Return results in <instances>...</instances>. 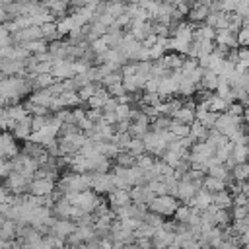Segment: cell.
<instances>
[{
	"instance_id": "cell-26",
	"label": "cell",
	"mask_w": 249,
	"mask_h": 249,
	"mask_svg": "<svg viewBox=\"0 0 249 249\" xmlns=\"http://www.w3.org/2000/svg\"><path fill=\"white\" fill-rule=\"evenodd\" d=\"M200 187H202V189H206L208 193H216V191H222V189H226L228 185H226L224 181L216 179V177L204 175V177H202V181H200Z\"/></svg>"
},
{
	"instance_id": "cell-33",
	"label": "cell",
	"mask_w": 249,
	"mask_h": 249,
	"mask_svg": "<svg viewBox=\"0 0 249 249\" xmlns=\"http://www.w3.org/2000/svg\"><path fill=\"white\" fill-rule=\"evenodd\" d=\"M126 152H130L134 158L140 156V154H144L146 150H144V142H142V138H130V142H128V146H126Z\"/></svg>"
},
{
	"instance_id": "cell-2",
	"label": "cell",
	"mask_w": 249,
	"mask_h": 249,
	"mask_svg": "<svg viewBox=\"0 0 249 249\" xmlns=\"http://www.w3.org/2000/svg\"><path fill=\"white\" fill-rule=\"evenodd\" d=\"M177 206H179V202L171 195H158V196H154L148 202V210L150 212H156L160 216H171Z\"/></svg>"
},
{
	"instance_id": "cell-32",
	"label": "cell",
	"mask_w": 249,
	"mask_h": 249,
	"mask_svg": "<svg viewBox=\"0 0 249 249\" xmlns=\"http://www.w3.org/2000/svg\"><path fill=\"white\" fill-rule=\"evenodd\" d=\"M171 123V117H165V115H158L156 119L150 121V130H167Z\"/></svg>"
},
{
	"instance_id": "cell-17",
	"label": "cell",
	"mask_w": 249,
	"mask_h": 249,
	"mask_svg": "<svg viewBox=\"0 0 249 249\" xmlns=\"http://www.w3.org/2000/svg\"><path fill=\"white\" fill-rule=\"evenodd\" d=\"M53 97H54V95L49 91V88H41V89L31 91V95H29V103H31V105H39V107H47V109H49Z\"/></svg>"
},
{
	"instance_id": "cell-9",
	"label": "cell",
	"mask_w": 249,
	"mask_h": 249,
	"mask_svg": "<svg viewBox=\"0 0 249 249\" xmlns=\"http://www.w3.org/2000/svg\"><path fill=\"white\" fill-rule=\"evenodd\" d=\"M128 195H130V202L144 204V206H148V202L154 198V193L150 191L148 185H134L128 189Z\"/></svg>"
},
{
	"instance_id": "cell-39",
	"label": "cell",
	"mask_w": 249,
	"mask_h": 249,
	"mask_svg": "<svg viewBox=\"0 0 249 249\" xmlns=\"http://www.w3.org/2000/svg\"><path fill=\"white\" fill-rule=\"evenodd\" d=\"M8 198H10V193L6 187H0V202H6L8 204Z\"/></svg>"
},
{
	"instance_id": "cell-6",
	"label": "cell",
	"mask_w": 249,
	"mask_h": 249,
	"mask_svg": "<svg viewBox=\"0 0 249 249\" xmlns=\"http://www.w3.org/2000/svg\"><path fill=\"white\" fill-rule=\"evenodd\" d=\"M54 183H56V181H53V179H45V177L31 179L29 185H27V193H29V195H35V196H47V195L53 193Z\"/></svg>"
},
{
	"instance_id": "cell-23",
	"label": "cell",
	"mask_w": 249,
	"mask_h": 249,
	"mask_svg": "<svg viewBox=\"0 0 249 249\" xmlns=\"http://www.w3.org/2000/svg\"><path fill=\"white\" fill-rule=\"evenodd\" d=\"M109 202L111 206H124L130 202V195H128V189H113L109 193Z\"/></svg>"
},
{
	"instance_id": "cell-8",
	"label": "cell",
	"mask_w": 249,
	"mask_h": 249,
	"mask_svg": "<svg viewBox=\"0 0 249 249\" xmlns=\"http://www.w3.org/2000/svg\"><path fill=\"white\" fill-rule=\"evenodd\" d=\"M196 189H200V185H196V183H193V181H187V179H179L173 196H175L177 200H181V202L187 204V202L193 198V195L196 193Z\"/></svg>"
},
{
	"instance_id": "cell-35",
	"label": "cell",
	"mask_w": 249,
	"mask_h": 249,
	"mask_svg": "<svg viewBox=\"0 0 249 249\" xmlns=\"http://www.w3.org/2000/svg\"><path fill=\"white\" fill-rule=\"evenodd\" d=\"M49 115H51V113H49ZM49 115H31V132L43 128V126L47 124V121H49Z\"/></svg>"
},
{
	"instance_id": "cell-12",
	"label": "cell",
	"mask_w": 249,
	"mask_h": 249,
	"mask_svg": "<svg viewBox=\"0 0 249 249\" xmlns=\"http://www.w3.org/2000/svg\"><path fill=\"white\" fill-rule=\"evenodd\" d=\"M208 12H210V8H208V4H202V2H195L191 8H189V12H187V18H189V21L191 23H204V19H206V16H208Z\"/></svg>"
},
{
	"instance_id": "cell-19",
	"label": "cell",
	"mask_w": 249,
	"mask_h": 249,
	"mask_svg": "<svg viewBox=\"0 0 249 249\" xmlns=\"http://www.w3.org/2000/svg\"><path fill=\"white\" fill-rule=\"evenodd\" d=\"M212 206L224 208V210L231 208V193H230L228 189H222V191L212 193Z\"/></svg>"
},
{
	"instance_id": "cell-31",
	"label": "cell",
	"mask_w": 249,
	"mask_h": 249,
	"mask_svg": "<svg viewBox=\"0 0 249 249\" xmlns=\"http://www.w3.org/2000/svg\"><path fill=\"white\" fill-rule=\"evenodd\" d=\"M134 161H136V158L130 152H126V150H121L115 156V163L117 165H123V167H130V165H134Z\"/></svg>"
},
{
	"instance_id": "cell-18",
	"label": "cell",
	"mask_w": 249,
	"mask_h": 249,
	"mask_svg": "<svg viewBox=\"0 0 249 249\" xmlns=\"http://www.w3.org/2000/svg\"><path fill=\"white\" fill-rule=\"evenodd\" d=\"M196 212H198V208H193L191 204H179V206L175 208L173 216H175V222H179V224H189L191 218H193Z\"/></svg>"
},
{
	"instance_id": "cell-13",
	"label": "cell",
	"mask_w": 249,
	"mask_h": 249,
	"mask_svg": "<svg viewBox=\"0 0 249 249\" xmlns=\"http://www.w3.org/2000/svg\"><path fill=\"white\" fill-rule=\"evenodd\" d=\"M171 119H175L179 123H185V124H191L195 121V103L193 101H183V105L171 115Z\"/></svg>"
},
{
	"instance_id": "cell-3",
	"label": "cell",
	"mask_w": 249,
	"mask_h": 249,
	"mask_svg": "<svg viewBox=\"0 0 249 249\" xmlns=\"http://www.w3.org/2000/svg\"><path fill=\"white\" fill-rule=\"evenodd\" d=\"M89 189L97 195H109L115 185H113V175L109 171L103 173H89Z\"/></svg>"
},
{
	"instance_id": "cell-4",
	"label": "cell",
	"mask_w": 249,
	"mask_h": 249,
	"mask_svg": "<svg viewBox=\"0 0 249 249\" xmlns=\"http://www.w3.org/2000/svg\"><path fill=\"white\" fill-rule=\"evenodd\" d=\"M76 74L72 58H53L51 62V76L54 80H68Z\"/></svg>"
},
{
	"instance_id": "cell-14",
	"label": "cell",
	"mask_w": 249,
	"mask_h": 249,
	"mask_svg": "<svg viewBox=\"0 0 249 249\" xmlns=\"http://www.w3.org/2000/svg\"><path fill=\"white\" fill-rule=\"evenodd\" d=\"M10 134L18 140H27V136L31 134V115L21 121H16L14 126L10 128Z\"/></svg>"
},
{
	"instance_id": "cell-11",
	"label": "cell",
	"mask_w": 249,
	"mask_h": 249,
	"mask_svg": "<svg viewBox=\"0 0 249 249\" xmlns=\"http://www.w3.org/2000/svg\"><path fill=\"white\" fill-rule=\"evenodd\" d=\"M0 72L4 76H23L27 70H25V60H18V58H4L2 60V66H0Z\"/></svg>"
},
{
	"instance_id": "cell-28",
	"label": "cell",
	"mask_w": 249,
	"mask_h": 249,
	"mask_svg": "<svg viewBox=\"0 0 249 249\" xmlns=\"http://www.w3.org/2000/svg\"><path fill=\"white\" fill-rule=\"evenodd\" d=\"M39 27H41V37H43L47 43H51V41H54V39H60L58 33H56V23H54V21H47V23H43V25H39Z\"/></svg>"
},
{
	"instance_id": "cell-20",
	"label": "cell",
	"mask_w": 249,
	"mask_h": 249,
	"mask_svg": "<svg viewBox=\"0 0 249 249\" xmlns=\"http://www.w3.org/2000/svg\"><path fill=\"white\" fill-rule=\"evenodd\" d=\"M95 150H97L101 156H105L107 160H115V156L121 152V150L115 146L113 140H99V142H95Z\"/></svg>"
},
{
	"instance_id": "cell-15",
	"label": "cell",
	"mask_w": 249,
	"mask_h": 249,
	"mask_svg": "<svg viewBox=\"0 0 249 249\" xmlns=\"http://www.w3.org/2000/svg\"><path fill=\"white\" fill-rule=\"evenodd\" d=\"M214 43L220 45V47H226V49H233L237 47V41H235V31L231 29H216V35H214Z\"/></svg>"
},
{
	"instance_id": "cell-10",
	"label": "cell",
	"mask_w": 249,
	"mask_h": 249,
	"mask_svg": "<svg viewBox=\"0 0 249 249\" xmlns=\"http://www.w3.org/2000/svg\"><path fill=\"white\" fill-rule=\"evenodd\" d=\"M74 230H76V224L72 220H68V218H54V222L49 228L51 233H54V235H58L62 239H66Z\"/></svg>"
},
{
	"instance_id": "cell-21",
	"label": "cell",
	"mask_w": 249,
	"mask_h": 249,
	"mask_svg": "<svg viewBox=\"0 0 249 249\" xmlns=\"http://www.w3.org/2000/svg\"><path fill=\"white\" fill-rule=\"evenodd\" d=\"M206 175H210V177H216V179L224 181L226 185H228V183H231V175H230V169H228L224 163H216V165H210V167H206Z\"/></svg>"
},
{
	"instance_id": "cell-38",
	"label": "cell",
	"mask_w": 249,
	"mask_h": 249,
	"mask_svg": "<svg viewBox=\"0 0 249 249\" xmlns=\"http://www.w3.org/2000/svg\"><path fill=\"white\" fill-rule=\"evenodd\" d=\"M231 218H233V220H241V218H247V206H233Z\"/></svg>"
},
{
	"instance_id": "cell-5",
	"label": "cell",
	"mask_w": 249,
	"mask_h": 249,
	"mask_svg": "<svg viewBox=\"0 0 249 249\" xmlns=\"http://www.w3.org/2000/svg\"><path fill=\"white\" fill-rule=\"evenodd\" d=\"M27 185H29V179H25L18 171H10L4 177V187L8 189L10 195H25L27 193Z\"/></svg>"
},
{
	"instance_id": "cell-16",
	"label": "cell",
	"mask_w": 249,
	"mask_h": 249,
	"mask_svg": "<svg viewBox=\"0 0 249 249\" xmlns=\"http://www.w3.org/2000/svg\"><path fill=\"white\" fill-rule=\"evenodd\" d=\"M187 204H191L193 208H198V210H204V208H208L210 204H212V193H208L206 189H196V193L193 195V198L187 202Z\"/></svg>"
},
{
	"instance_id": "cell-37",
	"label": "cell",
	"mask_w": 249,
	"mask_h": 249,
	"mask_svg": "<svg viewBox=\"0 0 249 249\" xmlns=\"http://www.w3.org/2000/svg\"><path fill=\"white\" fill-rule=\"evenodd\" d=\"M86 117L95 124L97 121H101V117H103V113H101V109H88L86 111Z\"/></svg>"
},
{
	"instance_id": "cell-34",
	"label": "cell",
	"mask_w": 249,
	"mask_h": 249,
	"mask_svg": "<svg viewBox=\"0 0 249 249\" xmlns=\"http://www.w3.org/2000/svg\"><path fill=\"white\" fill-rule=\"evenodd\" d=\"M235 41H237V47H247V43H249V27H239L235 31Z\"/></svg>"
},
{
	"instance_id": "cell-27",
	"label": "cell",
	"mask_w": 249,
	"mask_h": 249,
	"mask_svg": "<svg viewBox=\"0 0 249 249\" xmlns=\"http://www.w3.org/2000/svg\"><path fill=\"white\" fill-rule=\"evenodd\" d=\"M206 105H208V111L224 113V111H226V107L230 105V101H226V99H224V97H220L218 93H212V95H210V99L206 101Z\"/></svg>"
},
{
	"instance_id": "cell-22",
	"label": "cell",
	"mask_w": 249,
	"mask_h": 249,
	"mask_svg": "<svg viewBox=\"0 0 249 249\" xmlns=\"http://www.w3.org/2000/svg\"><path fill=\"white\" fill-rule=\"evenodd\" d=\"M4 115H6L8 119H12L14 123H16V121H21V119H25V117H29L27 109H25L23 105H19V103L6 105V107H4Z\"/></svg>"
},
{
	"instance_id": "cell-25",
	"label": "cell",
	"mask_w": 249,
	"mask_h": 249,
	"mask_svg": "<svg viewBox=\"0 0 249 249\" xmlns=\"http://www.w3.org/2000/svg\"><path fill=\"white\" fill-rule=\"evenodd\" d=\"M206 132H208V128H206L200 121H193V123L189 124V136H191L195 142L204 140V138H206Z\"/></svg>"
},
{
	"instance_id": "cell-1",
	"label": "cell",
	"mask_w": 249,
	"mask_h": 249,
	"mask_svg": "<svg viewBox=\"0 0 249 249\" xmlns=\"http://www.w3.org/2000/svg\"><path fill=\"white\" fill-rule=\"evenodd\" d=\"M243 126H245V115L233 117V115H228V113H218L212 128H216L220 134H224L228 138L230 134H233L235 130H239Z\"/></svg>"
},
{
	"instance_id": "cell-40",
	"label": "cell",
	"mask_w": 249,
	"mask_h": 249,
	"mask_svg": "<svg viewBox=\"0 0 249 249\" xmlns=\"http://www.w3.org/2000/svg\"><path fill=\"white\" fill-rule=\"evenodd\" d=\"M2 113H4V107H2V105H0V115H2Z\"/></svg>"
},
{
	"instance_id": "cell-36",
	"label": "cell",
	"mask_w": 249,
	"mask_h": 249,
	"mask_svg": "<svg viewBox=\"0 0 249 249\" xmlns=\"http://www.w3.org/2000/svg\"><path fill=\"white\" fill-rule=\"evenodd\" d=\"M4 45H12V35H10V31L0 23V47H4Z\"/></svg>"
},
{
	"instance_id": "cell-24",
	"label": "cell",
	"mask_w": 249,
	"mask_h": 249,
	"mask_svg": "<svg viewBox=\"0 0 249 249\" xmlns=\"http://www.w3.org/2000/svg\"><path fill=\"white\" fill-rule=\"evenodd\" d=\"M216 84H218V74L212 72V70H206V68H204L202 78H200V82H198V88L208 89V91H214V89H216Z\"/></svg>"
},
{
	"instance_id": "cell-29",
	"label": "cell",
	"mask_w": 249,
	"mask_h": 249,
	"mask_svg": "<svg viewBox=\"0 0 249 249\" xmlns=\"http://www.w3.org/2000/svg\"><path fill=\"white\" fill-rule=\"evenodd\" d=\"M230 175H231V181H245L247 175H249V165L245 161L243 163H235V165H231Z\"/></svg>"
},
{
	"instance_id": "cell-30",
	"label": "cell",
	"mask_w": 249,
	"mask_h": 249,
	"mask_svg": "<svg viewBox=\"0 0 249 249\" xmlns=\"http://www.w3.org/2000/svg\"><path fill=\"white\" fill-rule=\"evenodd\" d=\"M167 130H169L175 138H185V136L189 134V124H185V123H179V121L171 119V123H169V126H167Z\"/></svg>"
},
{
	"instance_id": "cell-7",
	"label": "cell",
	"mask_w": 249,
	"mask_h": 249,
	"mask_svg": "<svg viewBox=\"0 0 249 249\" xmlns=\"http://www.w3.org/2000/svg\"><path fill=\"white\" fill-rule=\"evenodd\" d=\"M18 154L16 138L10 134V130H0V160H10Z\"/></svg>"
}]
</instances>
